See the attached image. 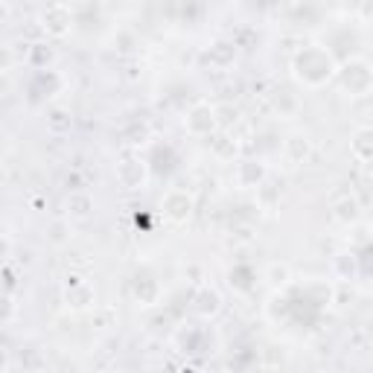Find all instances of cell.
Returning a JSON list of instances; mask_svg holds the SVG:
<instances>
[{"mask_svg": "<svg viewBox=\"0 0 373 373\" xmlns=\"http://www.w3.org/2000/svg\"><path fill=\"white\" fill-rule=\"evenodd\" d=\"M213 126H216V111H213L210 105H195L187 117V129L192 134H210Z\"/></svg>", "mask_w": 373, "mask_h": 373, "instance_id": "obj_1", "label": "cell"}, {"mask_svg": "<svg viewBox=\"0 0 373 373\" xmlns=\"http://www.w3.org/2000/svg\"><path fill=\"white\" fill-rule=\"evenodd\" d=\"M190 199L184 192H172L169 199H167V216L169 219H175V222H184L187 216H190Z\"/></svg>", "mask_w": 373, "mask_h": 373, "instance_id": "obj_2", "label": "cell"}]
</instances>
